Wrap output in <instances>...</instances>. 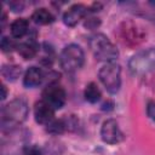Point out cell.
Instances as JSON below:
<instances>
[{
    "mask_svg": "<svg viewBox=\"0 0 155 155\" xmlns=\"http://www.w3.org/2000/svg\"><path fill=\"white\" fill-rule=\"evenodd\" d=\"M21 74V68L17 65H10L2 68V75L7 80H16Z\"/></svg>",
    "mask_w": 155,
    "mask_h": 155,
    "instance_id": "e0dca14e",
    "label": "cell"
},
{
    "mask_svg": "<svg viewBox=\"0 0 155 155\" xmlns=\"http://www.w3.org/2000/svg\"><path fill=\"white\" fill-rule=\"evenodd\" d=\"M84 96H85V99L87 102H90V103H97L101 99L102 93H101V90L98 88V86L94 82H90L86 86V88H85Z\"/></svg>",
    "mask_w": 155,
    "mask_h": 155,
    "instance_id": "9a60e30c",
    "label": "cell"
},
{
    "mask_svg": "<svg viewBox=\"0 0 155 155\" xmlns=\"http://www.w3.org/2000/svg\"><path fill=\"white\" fill-rule=\"evenodd\" d=\"M147 114L155 122V101H150L147 104Z\"/></svg>",
    "mask_w": 155,
    "mask_h": 155,
    "instance_id": "ffe728a7",
    "label": "cell"
},
{
    "mask_svg": "<svg viewBox=\"0 0 155 155\" xmlns=\"http://www.w3.org/2000/svg\"><path fill=\"white\" fill-rule=\"evenodd\" d=\"M1 90H2V96H1V99H5V98H6V88H5V86H4V85L1 86Z\"/></svg>",
    "mask_w": 155,
    "mask_h": 155,
    "instance_id": "603a6c76",
    "label": "cell"
},
{
    "mask_svg": "<svg viewBox=\"0 0 155 155\" xmlns=\"http://www.w3.org/2000/svg\"><path fill=\"white\" fill-rule=\"evenodd\" d=\"M68 127L67 122L64 120H53L47 125V132L52 133V134H59L63 131H65V128Z\"/></svg>",
    "mask_w": 155,
    "mask_h": 155,
    "instance_id": "2e32d148",
    "label": "cell"
},
{
    "mask_svg": "<svg viewBox=\"0 0 155 155\" xmlns=\"http://www.w3.org/2000/svg\"><path fill=\"white\" fill-rule=\"evenodd\" d=\"M102 139L108 144H116L122 140L124 134L119 127V124L114 119H109L103 122L101 128Z\"/></svg>",
    "mask_w": 155,
    "mask_h": 155,
    "instance_id": "ba28073f",
    "label": "cell"
},
{
    "mask_svg": "<svg viewBox=\"0 0 155 155\" xmlns=\"http://www.w3.org/2000/svg\"><path fill=\"white\" fill-rule=\"evenodd\" d=\"M0 46H1V50H2L4 52H11L13 48H17L16 42H15L12 39L7 38V36H4V38L1 39Z\"/></svg>",
    "mask_w": 155,
    "mask_h": 155,
    "instance_id": "ac0fdd59",
    "label": "cell"
},
{
    "mask_svg": "<svg viewBox=\"0 0 155 155\" xmlns=\"http://www.w3.org/2000/svg\"><path fill=\"white\" fill-rule=\"evenodd\" d=\"M128 68L134 75H144L155 69V48L150 47L137 52L128 62Z\"/></svg>",
    "mask_w": 155,
    "mask_h": 155,
    "instance_id": "3957f363",
    "label": "cell"
},
{
    "mask_svg": "<svg viewBox=\"0 0 155 155\" xmlns=\"http://www.w3.org/2000/svg\"><path fill=\"white\" fill-rule=\"evenodd\" d=\"M87 7L82 4H75L71 7L68 8V11L63 15V22L68 27H74L86 15Z\"/></svg>",
    "mask_w": 155,
    "mask_h": 155,
    "instance_id": "30bf717a",
    "label": "cell"
},
{
    "mask_svg": "<svg viewBox=\"0 0 155 155\" xmlns=\"http://www.w3.org/2000/svg\"><path fill=\"white\" fill-rule=\"evenodd\" d=\"M29 29V23L25 18H17L11 24V34L13 38H23Z\"/></svg>",
    "mask_w": 155,
    "mask_h": 155,
    "instance_id": "5bb4252c",
    "label": "cell"
},
{
    "mask_svg": "<svg viewBox=\"0 0 155 155\" xmlns=\"http://www.w3.org/2000/svg\"><path fill=\"white\" fill-rule=\"evenodd\" d=\"M28 116V105L23 99H13L1 109L2 130H8L22 124Z\"/></svg>",
    "mask_w": 155,
    "mask_h": 155,
    "instance_id": "6da1fadb",
    "label": "cell"
},
{
    "mask_svg": "<svg viewBox=\"0 0 155 155\" xmlns=\"http://www.w3.org/2000/svg\"><path fill=\"white\" fill-rule=\"evenodd\" d=\"M23 155H42V151L39 147L35 145H27L23 149Z\"/></svg>",
    "mask_w": 155,
    "mask_h": 155,
    "instance_id": "d6986e66",
    "label": "cell"
},
{
    "mask_svg": "<svg viewBox=\"0 0 155 155\" xmlns=\"http://www.w3.org/2000/svg\"><path fill=\"white\" fill-rule=\"evenodd\" d=\"M88 45H90L92 53L94 54V57L98 61L111 63L119 56V52H117L116 47L114 46V44L104 34L92 35L88 40Z\"/></svg>",
    "mask_w": 155,
    "mask_h": 155,
    "instance_id": "7a4b0ae2",
    "label": "cell"
},
{
    "mask_svg": "<svg viewBox=\"0 0 155 155\" xmlns=\"http://www.w3.org/2000/svg\"><path fill=\"white\" fill-rule=\"evenodd\" d=\"M31 19H33L35 23H38V24L46 25V24L52 23V22L54 21V17H53V15H52L48 10L41 7V8H38V10H35V11L33 12Z\"/></svg>",
    "mask_w": 155,
    "mask_h": 155,
    "instance_id": "4fadbf2b",
    "label": "cell"
},
{
    "mask_svg": "<svg viewBox=\"0 0 155 155\" xmlns=\"http://www.w3.org/2000/svg\"><path fill=\"white\" fill-rule=\"evenodd\" d=\"M84 59H85V54L82 48L75 44H70L65 46L59 56L61 67L68 73H73L79 68H81V65L84 64Z\"/></svg>",
    "mask_w": 155,
    "mask_h": 155,
    "instance_id": "277c9868",
    "label": "cell"
},
{
    "mask_svg": "<svg viewBox=\"0 0 155 155\" xmlns=\"http://www.w3.org/2000/svg\"><path fill=\"white\" fill-rule=\"evenodd\" d=\"M17 51L24 59H31L38 54L39 45L34 39H29L24 42H21L19 45H17Z\"/></svg>",
    "mask_w": 155,
    "mask_h": 155,
    "instance_id": "7c38bea8",
    "label": "cell"
},
{
    "mask_svg": "<svg viewBox=\"0 0 155 155\" xmlns=\"http://www.w3.org/2000/svg\"><path fill=\"white\" fill-rule=\"evenodd\" d=\"M45 79L44 71L38 67H30L25 73L23 78V84L27 87H36L39 86Z\"/></svg>",
    "mask_w": 155,
    "mask_h": 155,
    "instance_id": "8fae6325",
    "label": "cell"
},
{
    "mask_svg": "<svg viewBox=\"0 0 155 155\" xmlns=\"http://www.w3.org/2000/svg\"><path fill=\"white\" fill-rule=\"evenodd\" d=\"M10 7L12 8V11L18 12V11H22V10H23L24 4H23L22 1H11V2H10Z\"/></svg>",
    "mask_w": 155,
    "mask_h": 155,
    "instance_id": "44dd1931",
    "label": "cell"
},
{
    "mask_svg": "<svg viewBox=\"0 0 155 155\" xmlns=\"http://www.w3.org/2000/svg\"><path fill=\"white\" fill-rule=\"evenodd\" d=\"M85 25H86L87 28H92V29H93V28H96V27L99 25V21H98V18H90V19L86 21Z\"/></svg>",
    "mask_w": 155,
    "mask_h": 155,
    "instance_id": "7402d4cb",
    "label": "cell"
},
{
    "mask_svg": "<svg viewBox=\"0 0 155 155\" xmlns=\"http://www.w3.org/2000/svg\"><path fill=\"white\" fill-rule=\"evenodd\" d=\"M120 36L125 44L134 46V45H138L143 40L144 33L136 23L125 22L120 25Z\"/></svg>",
    "mask_w": 155,
    "mask_h": 155,
    "instance_id": "52a82bcc",
    "label": "cell"
},
{
    "mask_svg": "<svg viewBox=\"0 0 155 155\" xmlns=\"http://www.w3.org/2000/svg\"><path fill=\"white\" fill-rule=\"evenodd\" d=\"M54 116V109L48 105L46 102L42 99L36 102L34 105V117L36 122L42 124V125H48L51 121H53Z\"/></svg>",
    "mask_w": 155,
    "mask_h": 155,
    "instance_id": "9c48e42d",
    "label": "cell"
},
{
    "mask_svg": "<svg viewBox=\"0 0 155 155\" xmlns=\"http://www.w3.org/2000/svg\"><path fill=\"white\" fill-rule=\"evenodd\" d=\"M42 101L46 102L48 105H51L54 110L61 109L67 101V94L63 87H61L57 84H50L45 87L42 92Z\"/></svg>",
    "mask_w": 155,
    "mask_h": 155,
    "instance_id": "8992f818",
    "label": "cell"
},
{
    "mask_svg": "<svg viewBox=\"0 0 155 155\" xmlns=\"http://www.w3.org/2000/svg\"><path fill=\"white\" fill-rule=\"evenodd\" d=\"M101 82L104 85L108 92L116 93L121 86V69L120 65L111 62L105 63L98 73Z\"/></svg>",
    "mask_w": 155,
    "mask_h": 155,
    "instance_id": "5b68a950",
    "label": "cell"
}]
</instances>
